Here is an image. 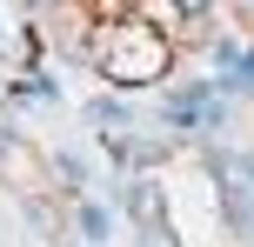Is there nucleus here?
<instances>
[{"mask_svg": "<svg viewBox=\"0 0 254 247\" xmlns=\"http://www.w3.org/2000/svg\"><path fill=\"white\" fill-rule=\"evenodd\" d=\"M74 221H80V234H87V241H107V227H114V221H107V207H94V200H80Z\"/></svg>", "mask_w": 254, "mask_h": 247, "instance_id": "nucleus-1", "label": "nucleus"}, {"mask_svg": "<svg viewBox=\"0 0 254 247\" xmlns=\"http://www.w3.org/2000/svg\"><path fill=\"white\" fill-rule=\"evenodd\" d=\"M174 7H181V13H207V0H174Z\"/></svg>", "mask_w": 254, "mask_h": 247, "instance_id": "nucleus-2", "label": "nucleus"}]
</instances>
